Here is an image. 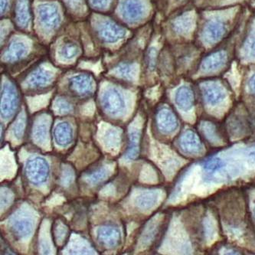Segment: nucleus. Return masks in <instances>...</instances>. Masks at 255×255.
I'll return each instance as SVG.
<instances>
[{
    "mask_svg": "<svg viewBox=\"0 0 255 255\" xmlns=\"http://www.w3.org/2000/svg\"><path fill=\"white\" fill-rule=\"evenodd\" d=\"M50 175V167L46 159L35 156L27 160L25 176L28 182L34 186L42 185L46 182Z\"/></svg>",
    "mask_w": 255,
    "mask_h": 255,
    "instance_id": "nucleus-1",
    "label": "nucleus"
},
{
    "mask_svg": "<svg viewBox=\"0 0 255 255\" xmlns=\"http://www.w3.org/2000/svg\"><path fill=\"white\" fill-rule=\"evenodd\" d=\"M20 98L18 91L13 86H5L1 95V117L9 120L18 112Z\"/></svg>",
    "mask_w": 255,
    "mask_h": 255,
    "instance_id": "nucleus-2",
    "label": "nucleus"
},
{
    "mask_svg": "<svg viewBox=\"0 0 255 255\" xmlns=\"http://www.w3.org/2000/svg\"><path fill=\"white\" fill-rule=\"evenodd\" d=\"M101 105L105 112L111 116H118L125 110V101L119 91L109 89L104 94Z\"/></svg>",
    "mask_w": 255,
    "mask_h": 255,
    "instance_id": "nucleus-3",
    "label": "nucleus"
},
{
    "mask_svg": "<svg viewBox=\"0 0 255 255\" xmlns=\"http://www.w3.org/2000/svg\"><path fill=\"white\" fill-rule=\"evenodd\" d=\"M97 237L101 246L108 249H115L121 243V231L113 224H107L98 229Z\"/></svg>",
    "mask_w": 255,
    "mask_h": 255,
    "instance_id": "nucleus-4",
    "label": "nucleus"
},
{
    "mask_svg": "<svg viewBox=\"0 0 255 255\" xmlns=\"http://www.w3.org/2000/svg\"><path fill=\"white\" fill-rule=\"evenodd\" d=\"M68 86L70 92L78 98H89L93 95V82L87 75L74 77L70 80Z\"/></svg>",
    "mask_w": 255,
    "mask_h": 255,
    "instance_id": "nucleus-5",
    "label": "nucleus"
},
{
    "mask_svg": "<svg viewBox=\"0 0 255 255\" xmlns=\"http://www.w3.org/2000/svg\"><path fill=\"white\" fill-rule=\"evenodd\" d=\"M156 124L158 129L166 134L174 132L179 127V121L176 115L168 108H162L158 111Z\"/></svg>",
    "mask_w": 255,
    "mask_h": 255,
    "instance_id": "nucleus-6",
    "label": "nucleus"
},
{
    "mask_svg": "<svg viewBox=\"0 0 255 255\" xmlns=\"http://www.w3.org/2000/svg\"><path fill=\"white\" fill-rule=\"evenodd\" d=\"M204 99L208 105H216L226 97L224 88L216 82H206L202 86Z\"/></svg>",
    "mask_w": 255,
    "mask_h": 255,
    "instance_id": "nucleus-7",
    "label": "nucleus"
},
{
    "mask_svg": "<svg viewBox=\"0 0 255 255\" xmlns=\"http://www.w3.org/2000/svg\"><path fill=\"white\" fill-rule=\"evenodd\" d=\"M53 136L58 146L65 147L72 142L73 129L68 122H61L55 126Z\"/></svg>",
    "mask_w": 255,
    "mask_h": 255,
    "instance_id": "nucleus-8",
    "label": "nucleus"
},
{
    "mask_svg": "<svg viewBox=\"0 0 255 255\" xmlns=\"http://www.w3.org/2000/svg\"><path fill=\"white\" fill-rule=\"evenodd\" d=\"M180 146L185 152L191 154L198 153L202 149V143L199 136L192 130H186L180 137Z\"/></svg>",
    "mask_w": 255,
    "mask_h": 255,
    "instance_id": "nucleus-9",
    "label": "nucleus"
},
{
    "mask_svg": "<svg viewBox=\"0 0 255 255\" xmlns=\"http://www.w3.org/2000/svg\"><path fill=\"white\" fill-rule=\"evenodd\" d=\"M33 229V223L28 218L17 219L11 226L12 236L17 239H22L29 236Z\"/></svg>",
    "mask_w": 255,
    "mask_h": 255,
    "instance_id": "nucleus-10",
    "label": "nucleus"
},
{
    "mask_svg": "<svg viewBox=\"0 0 255 255\" xmlns=\"http://www.w3.org/2000/svg\"><path fill=\"white\" fill-rule=\"evenodd\" d=\"M176 103L182 111L192 109L195 103L193 91L188 87H182L176 94Z\"/></svg>",
    "mask_w": 255,
    "mask_h": 255,
    "instance_id": "nucleus-11",
    "label": "nucleus"
},
{
    "mask_svg": "<svg viewBox=\"0 0 255 255\" xmlns=\"http://www.w3.org/2000/svg\"><path fill=\"white\" fill-rule=\"evenodd\" d=\"M225 32L223 24L217 21L210 22L204 29L203 38L207 42H216Z\"/></svg>",
    "mask_w": 255,
    "mask_h": 255,
    "instance_id": "nucleus-12",
    "label": "nucleus"
},
{
    "mask_svg": "<svg viewBox=\"0 0 255 255\" xmlns=\"http://www.w3.org/2000/svg\"><path fill=\"white\" fill-rule=\"evenodd\" d=\"M159 193L158 191H148L137 196L136 205L139 209L148 210L152 209L157 203Z\"/></svg>",
    "mask_w": 255,
    "mask_h": 255,
    "instance_id": "nucleus-13",
    "label": "nucleus"
},
{
    "mask_svg": "<svg viewBox=\"0 0 255 255\" xmlns=\"http://www.w3.org/2000/svg\"><path fill=\"white\" fill-rule=\"evenodd\" d=\"M226 61V55L224 52H216L209 55L202 64V69L205 71H212L221 68Z\"/></svg>",
    "mask_w": 255,
    "mask_h": 255,
    "instance_id": "nucleus-14",
    "label": "nucleus"
},
{
    "mask_svg": "<svg viewBox=\"0 0 255 255\" xmlns=\"http://www.w3.org/2000/svg\"><path fill=\"white\" fill-rule=\"evenodd\" d=\"M125 34L124 31L121 27L118 26L115 23L108 22L105 26L102 27V31L101 32V35L103 37L104 39L106 40L107 42H115L118 38L123 36Z\"/></svg>",
    "mask_w": 255,
    "mask_h": 255,
    "instance_id": "nucleus-15",
    "label": "nucleus"
},
{
    "mask_svg": "<svg viewBox=\"0 0 255 255\" xmlns=\"http://www.w3.org/2000/svg\"><path fill=\"white\" fill-rule=\"evenodd\" d=\"M140 151V136L138 132H131L129 137V144L125 152L128 159L133 160L139 156Z\"/></svg>",
    "mask_w": 255,
    "mask_h": 255,
    "instance_id": "nucleus-16",
    "label": "nucleus"
},
{
    "mask_svg": "<svg viewBox=\"0 0 255 255\" xmlns=\"http://www.w3.org/2000/svg\"><path fill=\"white\" fill-rule=\"evenodd\" d=\"M39 15L42 18V22L48 27L55 26L59 20V15L55 6L45 5L44 8H41V13Z\"/></svg>",
    "mask_w": 255,
    "mask_h": 255,
    "instance_id": "nucleus-17",
    "label": "nucleus"
},
{
    "mask_svg": "<svg viewBox=\"0 0 255 255\" xmlns=\"http://www.w3.org/2000/svg\"><path fill=\"white\" fill-rule=\"evenodd\" d=\"M124 15L132 20L138 18L142 12V7L137 0H128L124 4Z\"/></svg>",
    "mask_w": 255,
    "mask_h": 255,
    "instance_id": "nucleus-18",
    "label": "nucleus"
},
{
    "mask_svg": "<svg viewBox=\"0 0 255 255\" xmlns=\"http://www.w3.org/2000/svg\"><path fill=\"white\" fill-rule=\"evenodd\" d=\"M108 172L107 169L104 167L97 168L93 170L90 171L88 173H86V178L85 180L91 184V186H98L101 182L105 180V178L107 177Z\"/></svg>",
    "mask_w": 255,
    "mask_h": 255,
    "instance_id": "nucleus-19",
    "label": "nucleus"
},
{
    "mask_svg": "<svg viewBox=\"0 0 255 255\" xmlns=\"http://www.w3.org/2000/svg\"><path fill=\"white\" fill-rule=\"evenodd\" d=\"M201 129L204 135L212 142H217L219 140V135L216 125L211 122H203L201 125Z\"/></svg>",
    "mask_w": 255,
    "mask_h": 255,
    "instance_id": "nucleus-20",
    "label": "nucleus"
},
{
    "mask_svg": "<svg viewBox=\"0 0 255 255\" xmlns=\"http://www.w3.org/2000/svg\"><path fill=\"white\" fill-rule=\"evenodd\" d=\"M30 84L32 85V88L35 89L45 88V86H48L51 84L50 78L48 75H45V73H37L35 76L30 80Z\"/></svg>",
    "mask_w": 255,
    "mask_h": 255,
    "instance_id": "nucleus-21",
    "label": "nucleus"
},
{
    "mask_svg": "<svg viewBox=\"0 0 255 255\" xmlns=\"http://www.w3.org/2000/svg\"><path fill=\"white\" fill-rule=\"evenodd\" d=\"M204 169L210 172H216L219 170L224 166V162L219 158H213L209 159L204 163Z\"/></svg>",
    "mask_w": 255,
    "mask_h": 255,
    "instance_id": "nucleus-22",
    "label": "nucleus"
},
{
    "mask_svg": "<svg viewBox=\"0 0 255 255\" xmlns=\"http://www.w3.org/2000/svg\"><path fill=\"white\" fill-rule=\"evenodd\" d=\"M62 53L65 58H73L78 53V47L73 43H67L62 48Z\"/></svg>",
    "mask_w": 255,
    "mask_h": 255,
    "instance_id": "nucleus-23",
    "label": "nucleus"
},
{
    "mask_svg": "<svg viewBox=\"0 0 255 255\" xmlns=\"http://www.w3.org/2000/svg\"><path fill=\"white\" fill-rule=\"evenodd\" d=\"M191 24H192V21H191L190 18H187V17L182 18V19L176 22V29L179 30L180 32L182 31V32H187L192 26Z\"/></svg>",
    "mask_w": 255,
    "mask_h": 255,
    "instance_id": "nucleus-24",
    "label": "nucleus"
},
{
    "mask_svg": "<svg viewBox=\"0 0 255 255\" xmlns=\"http://www.w3.org/2000/svg\"><path fill=\"white\" fill-rule=\"evenodd\" d=\"M35 136L38 139H42L45 136V133H46V130H45V127L44 125H38L36 127V129L35 130Z\"/></svg>",
    "mask_w": 255,
    "mask_h": 255,
    "instance_id": "nucleus-25",
    "label": "nucleus"
},
{
    "mask_svg": "<svg viewBox=\"0 0 255 255\" xmlns=\"http://www.w3.org/2000/svg\"><path fill=\"white\" fill-rule=\"evenodd\" d=\"M247 50L249 55L255 58V38H252L249 43L248 44Z\"/></svg>",
    "mask_w": 255,
    "mask_h": 255,
    "instance_id": "nucleus-26",
    "label": "nucleus"
},
{
    "mask_svg": "<svg viewBox=\"0 0 255 255\" xmlns=\"http://www.w3.org/2000/svg\"><path fill=\"white\" fill-rule=\"evenodd\" d=\"M249 87L251 92L255 95V75H254L251 78L250 81H249Z\"/></svg>",
    "mask_w": 255,
    "mask_h": 255,
    "instance_id": "nucleus-27",
    "label": "nucleus"
},
{
    "mask_svg": "<svg viewBox=\"0 0 255 255\" xmlns=\"http://www.w3.org/2000/svg\"><path fill=\"white\" fill-rule=\"evenodd\" d=\"M93 3L95 5H98V6L101 7V5H103L104 4L106 3V0H92Z\"/></svg>",
    "mask_w": 255,
    "mask_h": 255,
    "instance_id": "nucleus-28",
    "label": "nucleus"
},
{
    "mask_svg": "<svg viewBox=\"0 0 255 255\" xmlns=\"http://www.w3.org/2000/svg\"><path fill=\"white\" fill-rule=\"evenodd\" d=\"M254 216H255V209H254Z\"/></svg>",
    "mask_w": 255,
    "mask_h": 255,
    "instance_id": "nucleus-29",
    "label": "nucleus"
}]
</instances>
